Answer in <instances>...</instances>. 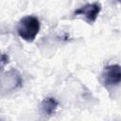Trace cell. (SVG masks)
<instances>
[{"instance_id":"3","label":"cell","mask_w":121,"mask_h":121,"mask_svg":"<svg viewBox=\"0 0 121 121\" xmlns=\"http://www.w3.org/2000/svg\"><path fill=\"white\" fill-rule=\"evenodd\" d=\"M101 80L105 86H116L121 83V66L111 64L104 67L101 73Z\"/></svg>"},{"instance_id":"1","label":"cell","mask_w":121,"mask_h":121,"mask_svg":"<svg viewBox=\"0 0 121 121\" xmlns=\"http://www.w3.org/2000/svg\"><path fill=\"white\" fill-rule=\"evenodd\" d=\"M40 20L36 16L26 15L19 21L17 25V33L21 39L31 43L36 39L40 31Z\"/></svg>"},{"instance_id":"6","label":"cell","mask_w":121,"mask_h":121,"mask_svg":"<svg viewBox=\"0 0 121 121\" xmlns=\"http://www.w3.org/2000/svg\"><path fill=\"white\" fill-rule=\"evenodd\" d=\"M8 62H9V57L6 54H2V56H1V65H2V68Z\"/></svg>"},{"instance_id":"7","label":"cell","mask_w":121,"mask_h":121,"mask_svg":"<svg viewBox=\"0 0 121 121\" xmlns=\"http://www.w3.org/2000/svg\"><path fill=\"white\" fill-rule=\"evenodd\" d=\"M116 1H117L118 3H120V4H121V0H116Z\"/></svg>"},{"instance_id":"5","label":"cell","mask_w":121,"mask_h":121,"mask_svg":"<svg viewBox=\"0 0 121 121\" xmlns=\"http://www.w3.org/2000/svg\"><path fill=\"white\" fill-rule=\"evenodd\" d=\"M58 107H59V102L57 101V99L55 97H51V96L44 98L41 102V105H40L41 112L46 116H50V115L54 114L55 112L57 111Z\"/></svg>"},{"instance_id":"2","label":"cell","mask_w":121,"mask_h":121,"mask_svg":"<svg viewBox=\"0 0 121 121\" xmlns=\"http://www.w3.org/2000/svg\"><path fill=\"white\" fill-rule=\"evenodd\" d=\"M102 9V6L99 2H94V3H88L78 9H77L74 11V15L76 17H81L83 18L88 24H94L100 11Z\"/></svg>"},{"instance_id":"4","label":"cell","mask_w":121,"mask_h":121,"mask_svg":"<svg viewBox=\"0 0 121 121\" xmlns=\"http://www.w3.org/2000/svg\"><path fill=\"white\" fill-rule=\"evenodd\" d=\"M23 83L22 77L20 73L15 70L11 69L8 71L3 77H2V90H8V91H13L20 87Z\"/></svg>"}]
</instances>
